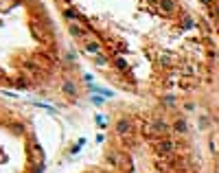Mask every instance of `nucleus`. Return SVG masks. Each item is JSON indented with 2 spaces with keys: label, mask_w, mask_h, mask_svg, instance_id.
I'll use <instances>...</instances> for the list:
<instances>
[{
  "label": "nucleus",
  "mask_w": 219,
  "mask_h": 173,
  "mask_svg": "<svg viewBox=\"0 0 219 173\" xmlns=\"http://www.w3.org/2000/svg\"><path fill=\"white\" fill-rule=\"evenodd\" d=\"M29 147H31V160H33L35 164H42L44 162V151H42V147L35 143V140H31Z\"/></svg>",
  "instance_id": "f257e3e1"
},
{
  "label": "nucleus",
  "mask_w": 219,
  "mask_h": 173,
  "mask_svg": "<svg viewBox=\"0 0 219 173\" xmlns=\"http://www.w3.org/2000/svg\"><path fill=\"white\" fill-rule=\"evenodd\" d=\"M167 129H169V127H167V125H164L162 121H154V123H151L149 127H147V132H149V134H154V132H167Z\"/></svg>",
  "instance_id": "f03ea898"
},
{
  "label": "nucleus",
  "mask_w": 219,
  "mask_h": 173,
  "mask_svg": "<svg viewBox=\"0 0 219 173\" xmlns=\"http://www.w3.org/2000/svg\"><path fill=\"white\" fill-rule=\"evenodd\" d=\"M158 153L160 156H167V153L171 151V149H173V145H171V140H162V143H158Z\"/></svg>",
  "instance_id": "7ed1b4c3"
},
{
  "label": "nucleus",
  "mask_w": 219,
  "mask_h": 173,
  "mask_svg": "<svg viewBox=\"0 0 219 173\" xmlns=\"http://www.w3.org/2000/svg\"><path fill=\"white\" fill-rule=\"evenodd\" d=\"M129 129H132L129 121H118V123H116V132H118V134H127Z\"/></svg>",
  "instance_id": "20e7f679"
},
{
  "label": "nucleus",
  "mask_w": 219,
  "mask_h": 173,
  "mask_svg": "<svg viewBox=\"0 0 219 173\" xmlns=\"http://www.w3.org/2000/svg\"><path fill=\"white\" fill-rule=\"evenodd\" d=\"M85 48H88L90 55H101V46L94 44V42H88V44H85Z\"/></svg>",
  "instance_id": "39448f33"
},
{
  "label": "nucleus",
  "mask_w": 219,
  "mask_h": 173,
  "mask_svg": "<svg viewBox=\"0 0 219 173\" xmlns=\"http://www.w3.org/2000/svg\"><path fill=\"white\" fill-rule=\"evenodd\" d=\"M160 9L162 11H173V0H160Z\"/></svg>",
  "instance_id": "423d86ee"
},
{
  "label": "nucleus",
  "mask_w": 219,
  "mask_h": 173,
  "mask_svg": "<svg viewBox=\"0 0 219 173\" xmlns=\"http://www.w3.org/2000/svg\"><path fill=\"white\" fill-rule=\"evenodd\" d=\"M64 92L72 96V94H75V85H72V83H64Z\"/></svg>",
  "instance_id": "0eeeda50"
},
{
  "label": "nucleus",
  "mask_w": 219,
  "mask_h": 173,
  "mask_svg": "<svg viewBox=\"0 0 219 173\" xmlns=\"http://www.w3.org/2000/svg\"><path fill=\"white\" fill-rule=\"evenodd\" d=\"M94 59H96V64H99V66H105V64H107V57H103V55H94Z\"/></svg>",
  "instance_id": "6e6552de"
},
{
  "label": "nucleus",
  "mask_w": 219,
  "mask_h": 173,
  "mask_svg": "<svg viewBox=\"0 0 219 173\" xmlns=\"http://www.w3.org/2000/svg\"><path fill=\"white\" fill-rule=\"evenodd\" d=\"M70 31H72V35H79V37L85 33V31H83V29H79V26H70Z\"/></svg>",
  "instance_id": "1a4fd4ad"
},
{
  "label": "nucleus",
  "mask_w": 219,
  "mask_h": 173,
  "mask_svg": "<svg viewBox=\"0 0 219 173\" xmlns=\"http://www.w3.org/2000/svg\"><path fill=\"white\" fill-rule=\"evenodd\" d=\"M175 129H178V132H184V129H186V123H184V121H178V125H175Z\"/></svg>",
  "instance_id": "9d476101"
},
{
  "label": "nucleus",
  "mask_w": 219,
  "mask_h": 173,
  "mask_svg": "<svg viewBox=\"0 0 219 173\" xmlns=\"http://www.w3.org/2000/svg\"><path fill=\"white\" fill-rule=\"evenodd\" d=\"M66 18H68V20H72V18H77V13H75L72 9H68V11H66Z\"/></svg>",
  "instance_id": "9b49d317"
},
{
  "label": "nucleus",
  "mask_w": 219,
  "mask_h": 173,
  "mask_svg": "<svg viewBox=\"0 0 219 173\" xmlns=\"http://www.w3.org/2000/svg\"><path fill=\"white\" fill-rule=\"evenodd\" d=\"M116 64H118V66H121V70H125V68H127V64H125V61H123V59H116Z\"/></svg>",
  "instance_id": "f8f14e48"
},
{
  "label": "nucleus",
  "mask_w": 219,
  "mask_h": 173,
  "mask_svg": "<svg viewBox=\"0 0 219 173\" xmlns=\"http://www.w3.org/2000/svg\"><path fill=\"white\" fill-rule=\"evenodd\" d=\"M204 2H206V5H210V2H213V0H204Z\"/></svg>",
  "instance_id": "ddd939ff"
}]
</instances>
